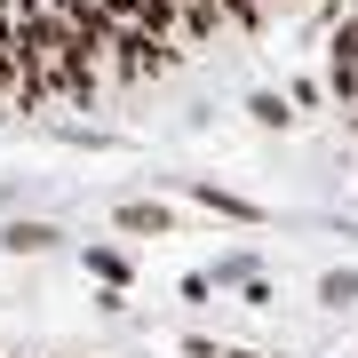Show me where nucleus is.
I'll return each instance as SVG.
<instances>
[{
  "instance_id": "nucleus-1",
  "label": "nucleus",
  "mask_w": 358,
  "mask_h": 358,
  "mask_svg": "<svg viewBox=\"0 0 358 358\" xmlns=\"http://www.w3.org/2000/svg\"><path fill=\"white\" fill-rule=\"evenodd\" d=\"M343 0H0V120L96 112L207 48Z\"/></svg>"
}]
</instances>
